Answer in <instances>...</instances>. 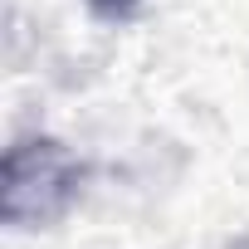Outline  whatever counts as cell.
I'll use <instances>...</instances> for the list:
<instances>
[{"label": "cell", "instance_id": "6da1fadb", "mask_svg": "<svg viewBox=\"0 0 249 249\" xmlns=\"http://www.w3.org/2000/svg\"><path fill=\"white\" fill-rule=\"evenodd\" d=\"M88 10H93L98 20H112V25H122V20H132V15L142 10V0H88Z\"/></svg>", "mask_w": 249, "mask_h": 249}]
</instances>
